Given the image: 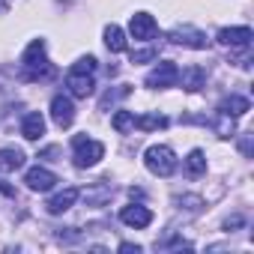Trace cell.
Returning a JSON list of instances; mask_svg holds the SVG:
<instances>
[{
	"mask_svg": "<svg viewBox=\"0 0 254 254\" xmlns=\"http://www.w3.org/2000/svg\"><path fill=\"white\" fill-rule=\"evenodd\" d=\"M21 66H24V72H21L24 81H48V78H54V66H51V60L45 57V42H42V39H33V42L27 45Z\"/></svg>",
	"mask_w": 254,
	"mask_h": 254,
	"instance_id": "6da1fadb",
	"label": "cell"
},
{
	"mask_svg": "<svg viewBox=\"0 0 254 254\" xmlns=\"http://www.w3.org/2000/svg\"><path fill=\"white\" fill-rule=\"evenodd\" d=\"M93 72H96V57H81L72 69H69V75H66V87H69V93L72 96H78V99H87L90 93H93Z\"/></svg>",
	"mask_w": 254,
	"mask_h": 254,
	"instance_id": "7a4b0ae2",
	"label": "cell"
},
{
	"mask_svg": "<svg viewBox=\"0 0 254 254\" xmlns=\"http://www.w3.org/2000/svg\"><path fill=\"white\" fill-rule=\"evenodd\" d=\"M72 150H75V165L78 168H93L102 156H105V147L87 135H75L72 138Z\"/></svg>",
	"mask_w": 254,
	"mask_h": 254,
	"instance_id": "3957f363",
	"label": "cell"
},
{
	"mask_svg": "<svg viewBox=\"0 0 254 254\" xmlns=\"http://www.w3.org/2000/svg\"><path fill=\"white\" fill-rule=\"evenodd\" d=\"M144 165L156 177H171L177 171V159H174V150L171 147H150L147 156H144Z\"/></svg>",
	"mask_w": 254,
	"mask_h": 254,
	"instance_id": "277c9868",
	"label": "cell"
},
{
	"mask_svg": "<svg viewBox=\"0 0 254 254\" xmlns=\"http://www.w3.org/2000/svg\"><path fill=\"white\" fill-rule=\"evenodd\" d=\"M168 39H171L174 45H186V48H197V51L209 48V39H206V33H203V30H197V27H189V24H183V27H174Z\"/></svg>",
	"mask_w": 254,
	"mask_h": 254,
	"instance_id": "5b68a950",
	"label": "cell"
},
{
	"mask_svg": "<svg viewBox=\"0 0 254 254\" xmlns=\"http://www.w3.org/2000/svg\"><path fill=\"white\" fill-rule=\"evenodd\" d=\"M180 81V69H177V63H159L150 75H147V87H156V90H162V87H174Z\"/></svg>",
	"mask_w": 254,
	"mask_h": 254,
	"instance_id": "8992f818",
	"label": "cell"
},
{
	"mask_svg": "<svg viewBox=\"0 0 254 254\" xmlns=\"http://www.w3.org/2000/svg\"><path fill=\"white\" fill-rule=\"evenodd\" d=\"M51 117L54 123L60 126V129H69V126L75 123V105L69 96H54L51 99Z\"/></svg>",
	"mask_w": 254,
	"mask_h": 254,
	"instance_id": "52a82bcc",
	"label": "cell"
},
{
	"mask_svg": "<svg viewBox=\"0 0 254 254\" xmlns=\"http://www.w3.org/2000/svg\"><path fill=\"white\" fill-rule=\"evenodd\" d=\"M129 30H132V36H135V39L147 42V39H153V36H156V30H159V27H156L153 15H147V12H135V15H132Z\"/></svg>",
	"mask_w": 254,
	"mask_h": 254,
	"instance_id": "ba28073f",
	"label": "cell"
},
{
	"mask_svg": "<svg viewBox=\"0 0 254 254\" xmlns=\"http://www.w3.org/2000/svg\"><path fill=\"white\" fill-rule=\"evenodd\" d=\"M218 42L230 45V48H248L251 27H224V30H218Z\"/></svg>",
	"mask_w": 254,
	"mask_h": 254,
	"instance_id": "9c48e42d",
	"label": "cell"
},
{
	"mask_svg": "<svg viewBox=\"0 0 254 254\" xmlns=\"http://www.w3.org/2000/svg\"><path fill=\"white\" fill-rule=\"evenodd\" d=\"M24 183H27L30 191H48V189H54L57 177L51 171H45V168H30L27 177H24Z\"/></svg>",
	"mask_w": 254,
	"mask_h": 254,
	"instance_id": "30bf717a",
	"label": "cell"
},
{
	"mask_svg": "<svg viewBox=\"0 0 254 254\" xmlns=\"http://www.w3.org/2000/svg\"><path fill=\"white\" fill-rule=\"evenodd\" d=\"M120 221H123V224H129V227H150L153 212H150L147 206H123Z\"/></svg>",
	"mask_w": 254,
	"mask_h": 254,
	"instance_id": "8fae6325",
	"label": "cell"
},
{
	"mask_svg": "<svg viewBox=\"0 0 254 254\" xmlns=\"http://www.w3.org/2000/svg\"><path fill=\"white\" fill-rule=\"evenodd\" d=\"M21 135H24L27 141H39V138L45 135V117H42L39 111H30V114L24 117V123H21Z\"/></svg>",
	"mask_w": 254,
	"mask_h": 254,
	"instance_id": "7c38bea8",
	"label": "cell"
},
{
	"mask_svg": "<svg viewBox=\"0 0 254 254\" xmlns=\"http://www.w3.org/2000/svg\"><path fill=\"white\" fill-rule=\"evenodd\" d=\"M78 194H81V189H66V191H60V194H54L51 200H48V212L51 215H60V212H66V209H72V203L78 200Z\"/></svg>",
	"mask_w": 254,
	"mask_h": 254,
	"instance_id": "4fadbf2b",
	"label": "cell"
},
{
	"mask_svg": "<svg viewBox=\"0 0 254 254\" xmlns=\"http://www.w3.org/2000/svg\"><path fill=\"white\" fill-rule=\"evenodd\" d=\"M111 194H114V189L108 186V183H96V186H90V189H84L78 197H84L90 206H102L105 200H111Z\"/></svg>",
	"mask_w": 254,
	"mask_h": 254,
	"instance_id": "5bb4252c",
	"label": "cell"
},
{
	"mask_svg": "<svg viewBox=\"0 0 254 254\" xmlns=\"http://www.w3.org/2000/svg\"><path fill=\"white\" fill-rule=\"evenodd\" d=\"M18 168H24V153L21 150H15V147L0 150V171H3V174H15Z\"/></svg>",
	"mask_w": 254,
	"mask_h": 254,
	"instance_id": "9a60e30c",
	"label": "cell"
},
{
	"mask_svg": "<svg viewBox=\"0 0 254 254\" xmlns=\"http://www.w3.org/2000/svg\"><path fill=\"white\" fill-rule=\"evenodd\" d=\"M180 78H183V87H186L189 93H194V90H200V87L206 84V72H203L200 66H189Z\"/></svg>",
	"mask_w": 254,
	"mask_h": 254,
	"instance_id": "2e32d148",
	"label": "cell"
},
{
	"mask_svg": "<svg viewBox=\"0 0 254 254\" xmlns=\"http://www.w3.org/2000/svg\"><path fill=\"white\" fill-rule=\"evenodd\" d=\"M218 111H224V114H230V117H242V114L251 111V102H248L245 96H227Z\"/></svg>",
	"mask_w": 254,
	"mask_h": 254,
	"instance_id": "e0dca14e",
	"label": "cell"
},
{
	"mask_svg": "<svg viewBox=\"0 0 254 254\" xmlns=\"http://www.w3.org/2000/svg\"><path fill=\"white\" fill-rule=\"evenodd\" d=\"M105 45H108V51H114V54L126 51V33H123L117 24H108V27H105Z\"/></svg>",
	"mask_w": 254,
	"mask_h": 254,
	"instance_id": "ac0fdd59",
	"label": "cell"
},
{
	"mask_svg": "<svg viewBox=\"0 0 254 254\" xmlns=\"http://www.w3.org/2000/svg\"><path fill=\"white\" fill-rule=\"evenodd\" d=\"M135 126L141 132H156V129H168V117L165 114H144L135 120Z\"/></svg>",
	"mask_w": 254,
	"mask_h": 254,
	"instance_id": "d6986e66",
	"label": "cell"
},
{
	"mask_svg": "<svg viewBox=\"0 0 254 254\" xmlns=\"http://www.w3.org/2000/svg\"><path fill=\"white\" fill-rule=\"evenodd\" d=\"M186 174H189V177L206 174V156H203L200 150H191V153H189V159H186Z\"/></svg>",
	"mask_w": 254,
	"mask_h": 254,
	"instance_id": "ffe728a7",
	"label": "cell"
},
{
	"mask_svg": "<svg viewBox=\"0 0 254 254\" xmlns=\"http://www.w3.org/2000/svg\"><path fill=\"white\" fill-rule=\"evenodd\" d=\"M212 129H215V135H218V138H230V135L236 132V123H233V117H230V114L218 111V117H215V123H212Z\"/></svg>",
	"mask_w": 254,
	"mask_h": 254,
	"instance_id": "44dd1931",
	"label": "cell"
},
{
	"mask_svg": "<svg viewBox=\"0 0 254 254\" xmlns=\"http://www.w3.org/2000/svg\"><path fill=\"white\" fill-rule=\"evenodd\" d=\"M114 129H117V132H129V129H135V114H129V111H117V114H114Z\"/></svg>",
	"mask_w": 254,
	"mask_h": 254,
	"instance_id": "7402d4cb",
	"label": "cell"
},
{
	"mask_svg": "<svg viewBox=\"0 0 254 254\" xmlns=\"http://www.w3.org/2000/svg\"><path fill=\"white\" fill-rule=\"evenodd\" d=\"M156 57H159L156 48H144V51H135V54H132V63H150V60H156Z\"/></svg>",
	"mask_w": 254,
	"mask_h": 254,
	"instance_id": "603a6c76",
	"label": "cell"
},
{
	"mask_svg": "<svg viewBox=\"0 0 254 254\" xmlns=\"http://www.w3.org/2000/svg\"><path fill=\"white\" fill-rule=\"evenodd\" d=\"M180 203H186L189 212H200V206H203V200H200V197H191V194H189V197H180Z\"/></svg>",
	"mask_w": 254,
	"mask_h": 254,
	"instance_id": "cb8c5ba5",
	"label": "cell"
},
{
	"mask_svg": "<svg viewBox=\"0 0 254 254\" xmlns=\"http://www.w3.org/2000/svg\"><path fill=\"white\" fill-rule=\"evenodd\" d=\"M120 251H126V254H132V251H135V254H138V251H141V245H132V242H123V245H120Z\"/></svg>",
	"mask_w": 254,
	"mask_h": 254,
	"instance_id": "d4e9b609",
	"label": "cell"
},
{
	"mask_svg": "<svg viewBox=\"0 0 254 254\" xmlns=\"http://www.w3.org/2000/svg\"><path fill=\"white\" fill-rule=\"evenodd\" d=\"M239 147H242V153H245V156H251V135H245Z\"/></svg>",
	"mask_w": 254,
	"mask_h": 254,
	"instance_id": "484cf974",
	"label": "cell"
}]
</instances>
